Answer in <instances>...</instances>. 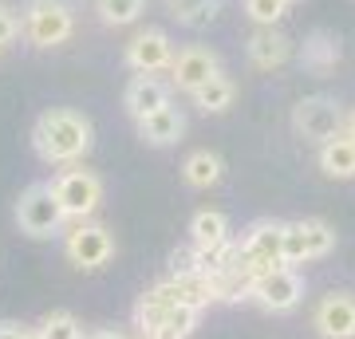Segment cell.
Here are the masks:
<instances>
[{"label": "cell", "instance_id": "obj_29", "mask_svg": "<svg viewBox=\"0 0 355 339\" xmlns=\"http://www.w3.org/2000/svg\"><path fill=\"white\" fill-rule=\"evenodd\" d=\"M91 339H127L123 331H99V336H91Z\"/></svg>", "mask_w": 355, "mask_h": 339}, {"label": "cell", "instance_id": "obj_5", "mask_svg": "<svg viewBox=\"0 0 355 339\" xmlns=\"http://www.w3.org/2000/svg\"><path fill=\"white\" fill-rule=\"evenodd\" d=\"M51 193L64 205V217H87L99 209L103 182L95 174H87V170H67V174H60L51 182Z\"/></svg>", "mask_w": 355, "mask_h": 339}, {"label": "cell", "instance_id": "obj_9", "mask_svg": "<svg viewBox=\"0 0 355 339\" xmlns=\"http://www.w3.org/2000/svg\"><path fill=\"white\" fill-rule=\"evenodd\" d=\"M114 241L103 225H79L67 233V257L79 264V268H99V264L111 261Z\"/></svg>", "mask_w": 355, "mask_h": 339}, {"label": "cell", "instance_id": "obj_4", "mask_svg": "<svg viewBox=\"0 0 355 339\" xmlns=\"http://www.w3.org/2000/svg\"><path fill=\"white\" fill-rule=\"evenodd\" d=\"M16 221L24 229L28 237H51L64 229V205L55 201L51 186H28L16 201Z\"/></svg>", "mask_w": 355, "mask_h": 339}, {"label": "cell", "instance_id": "obj_26", "mask_svg": "<svg viewBox=\"0 0 355 339\" xmlns=\"http://www.w3.org/2000/svg\"><path fill=\"white\" fill-rule=\"evenodd\" d=\"M174 277H190V272H198V252H174Z\"/></svg>", "mask_w": 355, "mask_h": 339}, {"label": "cell", "instance_id": "obj_17", "mask_svg": "<svg viewBox=\"0 0 355 339\" xmlns=\"http://www.w3.org/2000/svg\"><path fill=\"white\" fill-rule=\"evenodd\" d=\"M190 233H193V249H214V245H225L229 241V221L217 209H202L190 221Z\"/></svg>", "mask_w": 355, "mask_h": 339}, {"label": "cell", "instance_id": "obj_13", "mask_svg": "<svg viewBox=\"0 0 355 339\" xmlns=\"http://www.w3.org/2000/svg\"><path fill=\"white\" fill-rule=\"evenodd\" d=\"M162 107H170V91H166L154 76H139L127 87V111L135 114V119H146V114L162 111Z\"/></svg>", "mask_w": 355, "mask_h": 339}, {"label": "cell", "instance_id": "obj_22", "mask_svg": "<svg viewBox=\"0 0 355 339\" xmlns=\"http://www.w3.org/2000/svg\"><path fill=\"white\" fill-rule=\"evenodd\" d=\"M142 12H146V0H99V16L114 28L135 24Z\"/></svg>", "mask_w": 355, "mask_h": 339}, {"label": "cell", "instance_id": "obj_10", "mask_svg": "<svg viewBox=\"0 0 355 339\" xmlns=\"http://www.w3.org/2000/svg\"><path fill=\"white\" fill-rule=\"evenodd\" d=\"M170 71H174V83L182 91H198L202 87V83H209V79L214 76H221V67H217V55L209 48H198V44H193V48H182L174 55V63H170Z\"/></svg>", "mask_w": 355, "mask_h": 339}, {"label": "cell", "instance_id": "obj_8", "mask_svg": "<svg viewBox=\"0 0 355 339\" xmlns=\"http://www.w3.org/2000/svg\"><path fill=\"white\" fill-rule=\"evenodd\" d=\"M174 63V44L166 32H139V36L127 44V67L139 71V76H150V71H162Z\"/></svg>", "mask_w": 355, "mask_h": 339}, {"label": "cell", "instance_id": "obj_18", "mask_svg": "<svg viewBox=\"0 0 355 339\" xmlns=\"http://www.w3.org/2000/svg\"><path fill=\"white\" fill-rule=\"evenodd\" d=\"M198 327V308L190 304H178L162 315V324L150 331V339H190V331Z\"/></svg>", "mask_w": 355, "mask_h": 339}, {"label": "cell", "instance_id": "obj_31", "mask_svg": "<svg viewBox=\"0 0 355 339\" xmlns=\"http://www.w3.org/2000/svg\"><path fill=\"white\" fill-rule=\"evenodd\" d=\"M32 339H44V336H32Z\"/></svg>", "mask_w": 355, "mask_h": 339}, {"label": "cell", "instance_id": "obj_14", "mask_svg": "<svg viewBox=\"0 0 355 339\" xmlns=\"http://www.w3.org/2000/svg\"><path fill=\"white\" fill-rule=\"evenodd\" d=\"M182 130H186V119H182V111H174V107H162V111L139 119V134L146 142H154V146H170V142H178L182 139Z\"/></svg>", "mask_w": 355, "mask_h": 339}, {"label": "cell", "instance_id": "obj_24", "mask_svg": "<svg viewBox=\"0 0 355 339\" xmlns=\"http://www.w3.org/2000/svg\"><path fill=\"white\" fill-rule=\"evenodd\" d=\"M44 339H79V324H76V315H67V312H55L44 320V331H40Z\"/></svg>", "mask_w": 355, "mask_h": 339}, {"label": "cell", "instance_id": "obj_28", "mask_svg": "<svg viewBox=\"0 0 355 339\" xmlns=\"http://www.w3.org/2000/svg\"><path fill=\"white\" fill-rule=\"evenodd\" d=\"M0 339H32L24 324H0Z\"/></svg>", "mask_w": 355, "mask_h": 339}, {"label": "cell", "instance_id": "obj_12", "mask_svg": "<svg viewBox=\"0 0 355 339\" xmlns=\"http://www.w3.org/2000/svg\"><path fill=\"white\" fill-rule=\"evenodd\" d=\"M288 55H292V40L277 28H261V32L249 36V63L261 67V71H272L280 63H288Z\"/></svg>", "mask_w": 355, "mask_h": 339}, {"label": "cell", "instance_id": "obj_25", "mask_svg": "<svg viewBox=\"0 0 355 339\" xmlns=\"http://www.w3.org/2000/svg\"><path fill=\"white\" fill-rule=\"evenodd\" d=\"M221 4H225V0H166V12L186 24L190 16L205 12V8H217V12H221Z\"/></svg>", "mask_w": 355, "mask_h": 339}, {"label": "cell", "instance_id": "obj_16", "mask_svg": "<svg viewBox=\"0 0 355 339\" xmlns=\"http://www.w3.org/2000/svg\"><path fill=\"white\" fill-rule=\"evenodd\" d=\"M300 63H304L308 71H331L336 63H340V40L331 36V32H312L304 40V48H300Z\"/></svg>", "mask_w": 355, "mask_h": 339}, {"label": "cell", "instance_id": "obj_2", "mask_svg": "<svg viewBox=\"0 0 355 339\" xmlns=\"http://www.w3.org/2000/svg\"><path fill=\"white\" fill-rule=\"evenodd\" d=\"M280 245H284V225L280 221H257L245 241L237 245V268H241L249 280L265 277L272 268H280Z\"/></svg>", "mask_w": 355, "mask_h": 339}, {"label": "cell", "instance_id": "obj_1", "mask_svg": "<svg viewBox=\"0 0 355 339\" xmlns=\"http://www.w3.org/2000/svg\"><path fill=\"white\" fill-rule=\"evenodd\" d=\"M32 146L44 162H76L91 150V123L67 107L44 111L32 130Z\"/></svg>", "mask_w": 355, "mask_h": 339}, {"label": "cell", "instance_id": "obj_6", "mask_svg": "<svg viewBox=\"0 0 355 339\" xmlns=\"http://www.w3.org/2000/svg\"><path fill=\"white\" fill-rule=\"evenodd\" d=\"M300 296H304V280L288 264H280V268L253 280V300L261 308H268V312H292L300 304Z\"/></svg>", "mask_w": 355, "mask_h": 339}, {"label": "cell", "instance_id": "obj_23", "mask_svg": "<svg viewBox=\"0 0 355 339\" xmlns=\"http://www.w3.org/2000/svg\"><path fill=\"white\" fill-rule=\"evenodd\" d=\"M245 12L253 16L261 28H272L280 16L288 12V0H245Z\"/></svg>", "mask_w": 355, "mask_h": 339}, {"label": "cell", "instance_id": "obj_27", "mask_svg": "<svg viewBox=\"0 0 355 339\" xmlns=\"http://www.w3.org/2000/svg\"><path fill=\"white\" fill-rule=\"evenodd\" d=\"M16 32H20V24H16V16L0 8V48H4V44H12V40H16Z\"/></svg>", "mask_w": 355, "mask_h": 339}, {"label": "cell", "instance_id": "obj_21", "mask_svg": "<svg viewBox=\"0 0 355 339\" xmlns=\"http://www.w3.org/2000/svg\"><path fill=\"white\" fill-rule=\"evenodd\" d=\"M296 229H300V241H304V257L308 261L328 257L331 245H336V233H331V225H324V221H296Z\"/></svg>", "mask_w": 355, "mask_h": 339}, {"label": "cell", "instance_id": "obj_11", "mask_svg": "<svg viewBox=\"0 0 355 339\" xmlns=\"http://www.w3.org/2000/svg\"><path fill=\"white\" fill-rule=\"evenodd\" d=\"M316 327L324 339H355V300L352 296H328L316 308Z\"/></svg>", "mask_w": 355, "mask_h": 339}, {"label": "cell", "instance_id": "obj_15", "mask_svg": "<svg viewBox=\"0 0 355 339\" xmlns=\"http://www.w3.org/2000/svg\"><path fill=\"white\" fill-rule=\"evenodd\" d=\"M320 170L328 177H355V139L336 134L320 146Z\"/></svg>", "mask_w": 355, "mask_h": 339}, {"label": "cell", "instance_id": "obj_7", "mask_svg": "<svg viewBox=\"0 0 355 339\" xmlns=\"http://www.w3.org/2000/svg\"><path fill=\"white\" fill-rule=\"evenodd\" d=\"M71 28H76V20H71V8L67 4H60V0H40V4H32V12H28L24 32L36 48H51V44H64L71 36Z\"/></svg>", "mask_w": 355, "mask_h": 339}, {"label": "cell", "instance_id": "obj_19", "mask_svg": "<svg viewBox=\"0 0 355 339\" xmlns=\"http://www.w3.org/2000/svg\"><path fill=\"white\" fill-rule=\"evenodd\" d=\"M182 174H186L190 186L205 189V186H214L217 177H221V158L209 154V150H193L190 158H186V166H182Z\"/></svg>", "mask_w": 355, "mask_h": 339}, {"label": "cell", "instance_id": "obj_20", "mask_svg": "<svg viewBox=\"0 0 355 339\" xmlns=\"http://www.w3.org/2000/svg\"><path fill=\"white\" fill-rule=\"evenodd\" d=\"M233 95H237L233 79L214 76L209 83H202V87L193 91V103H198L202 111H225V107H233Z\"/></svg>", "mask_w": 355, "mask_h": 339}, {"label": "cell", "instance_id": "obj_3", "mask_svg": "<svg viewBox=\"0 0 355 339\" xmlns=\"http://www.w3.org/2000/svg\"><path fill=\"white\" fill-rule=\"evenodd\" d=\"M292 126H296V134L304 142H324L343 134V126H347V114L336 99L328 95H308V99L296 103V111H292Z\"/></svg>", "mask_w": 355, "mask_h": 339}, {"label": "cell", "instance_id": "obj_32", "mask_svg": "<svg viewBox=\"0 0 355 339\" xmlns=\"http://www.w3.org/2000/svg\"><path fill=\"white\" fill-rule=\"evenodd\" d=\"M146 339H150V336H146Z\"/></svg>", "mask_w": 355, "mask_h": 339}, {"label": "cell", "instance_id": "obj_30", "mask_svg": "<svg viewBox=\"0 0 355 339\" xmlns=\"http://www.w3.org/2000/svg\"><path fill=\"white\" fill-rule=\"evenodd\" d=\"M343 134H352V139H355V111L347 114V126H343Z\"/></svg>", "mask_w": 355, "mask_h": 339}]
</instances>
